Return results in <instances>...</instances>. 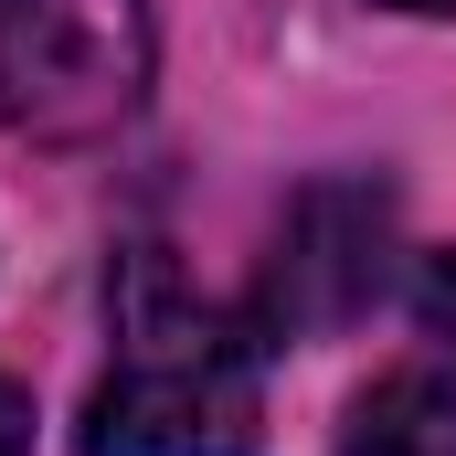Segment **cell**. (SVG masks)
Here are the masks:
<instances>
[{
    "label": "cell",
    "instance_id": "6da1fadb",
    "mask_svg": "<svg viewBox=\"0 0 456 456\" xmlns=\"http://www.w3.org/2000/svg\"><path fill=\"white\" fill-rule=\"evenodd\" d=\"M255 330L202 308L149 244L117 265V361L86 403V456H244L265 425Z\"/></svg>",
    "mask_w": 456,
    "mask_h": 456
},
{
    "label": "cell",
    "instance_id": "7a4b0ae2",
    "mask_svg": "<svg viewBox=\"0 0 456 456\" xmlns=\"http://www.w3.org/2000/svg\"><path fill=\"white\" fill-rule=\"evenodd\" d=\"M149 0H0V117L43 149L117 138L149 107Z\"/></svg>",
    "mask_w": 456,
    "mask_h": 456
},
{
    "label": "cell",
    "instance_id": "3957f363",
    "mask_svg": "<svg viewBox=\"0 0 456 456\" xmlns=\"http://www.w3.org/2000/svg\"><path fill=\"white\" fill-rule=\"evenodd\" d=\"M382 255H393V202L361 191V181H319L287 233H276V265H265V330L276 340H308V330H340L382 297Z\"/></svg>",
    "mask_w": 456,
    "mask_h": 456
},
{
    "label": "cell",
    "instance_id": "277c9868",
    "mask_svg": "<svg viewBox=\"0 0 456 456\" xmlns=\"http://www.w3.org/2000/svg\"><path fill=\"white\" fill-rule=\"evenodd\" d=\"M340 456H456V361L382 371L340 425Z\"/></svg>",
    "mask_w": 456,
    "mask_h": 456
},
{
    "label": "cell",
    "instance_id": "5b68a950",
    "mask_svg": "<svg viewBox=\"0 0 456 456\" xmlns=\"http://www.w3.org/2000/svg\"><path fill=\"white\" fill-rule=\"evenodd\" d=\"M414 308H425V330H436V340H456V255H436V265H425Z\"/></svg>",
    "mask_w": 456,
    "mask_h": 456
},
{
    "label": "cell",
    "instance_id": "8992f818",
    "mask_svg": "<svg viewBox=\"0 0 456 456\" xmlns=\"http://www.w3.org/2000/svg\"><path fill=\"white\" fill-rule=\"evenodd\" d=\"M0 456H32V393L0 382Z\"/></svg>",
    "mask_w": 456,
    "mask_h": 456
},
{
    "label": "cell",
    "instance_id": "52a82bcc",
    "mask_svg": "<svg viewBox=\"0 0 456 456\" xmlns=\"http://www.w3.org/2000/svg\"><path fill=\"white\" fill-rule=\"evenodd\" d=\"M382 11H425V21H456V0H382Z\"/></svg>",
    "mask_w": 456,
    "mask_h": 456
}]
</instances>
